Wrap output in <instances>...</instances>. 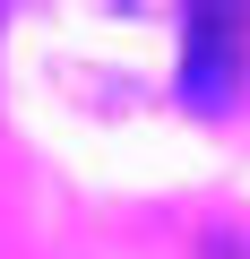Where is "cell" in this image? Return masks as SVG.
I'll return each instance as SVG.
<instances>
[{"label":"cell","mask_w":250,"mask_h":259,"mask_svg":"<svg viewBox=\"0 0 250 259\" xmlns=\"http://www.w3.org/2000/svg\"><path fill=\"white\" fill-rule=\"evenodd\" d=\"M207 259H250V242H241V233H216V242H207Z\"/></svg>","instance_id":"7a4b0ae2"},{"label":"cell","mask_w":250,"mask_h":259,"mask_svg":"<svg viewBox=\"0 0 250 259\" xmlns=\"http://www.w3.org/2000/svg\"><path fill=\"white\" fill-rule=\"evenodd\" d=\"M241 9H190L181 18V104H198V112H224L233 104V87H241Z\"/></svg>","instance_id":"6da1fadb"}]
</instances>
